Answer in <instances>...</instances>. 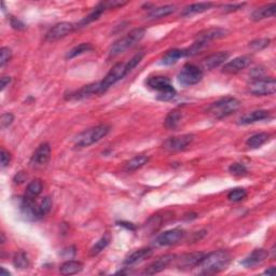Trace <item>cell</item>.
I'll return each mask as SVG.
<instances>
[{
  "mask_svg": "<svg viewBox=\"0 0 276 276\" xmlns=\"http://www.w3.org/2000/svg\"><path fill=\"white\" fill-rule=\"evenodd\" d=\"M93 50V47L90 43H81L79 45H77V47L71 49L69 52L66 54V59H71L76 58V56H79L81 54H83L85 52H90V51Z\"/></svg>",
  "mask_w": 276,
  "mask_h": 276,
  "instance_id": "32",
  "label": "cell"
},
{
  "mask_svg": "<svg viewBox=\"0 0 276 276\" xmlns=\"http://www.w3.org/2000/svg\"><path fill=\"white\" fill-rule=\"evenodd\" d=\"M270 134L265 132H261V133H257L253 136H250L248 139L246 140V146L248 148H252V149H256V148L261 147L262 145H264L270 139Z\"/></svg>",
  "mask_w": 276,
  "mask_h": 276,
  "instance_id": "29",
  "label": "cell"
},
{
  "mask_svg": "<svg viewBox=\"0 0 276 276\" xmlns=\"http://www.w3.org/2000/svg\"><path fill=\"white\" fill-rule=\"evenodd\" d=\"M239 107H241V103L239 100L235 99V97H223L217 101H215L211 106L208 107L207 112L211 115L213 118L217 120H221L227 118L229 116L233 115L234 112H237Z\"/></svg>",
  "mask_w": 276,
  "mask_h": 276,
  "instance_id": "3",
  "label": "cell"
},
{
  "mask_svg": "<svg viewBox=\"0 0 276 276\" xmlns=\"http://www.w3.org/2000/svg\"><path fill=\"white\" fill-rule=\"evenodd\" d=\"M175 10L176 7L173 6V4H166V6L151 8L150 11L146 15V19L149 20V21H156V20H160L168 17V15H171L172 13L175 12Z\"/></svg>",
  "mask_w": 276,
  "mask_h": 276,
  "instance_id": "20",
  "label": "cell"
},
{
  "mask_svg": "<svg viewBox=\"0 0 276 276\" xmlns=\"http://www.w3.org/2000/svg\"><path fill=\"white\" fill-rule=\"evenodd\" d=\"M152 255L151 248H140L135 250L134 253H132L129 257L124 260V265L126 267H131V265H134L139 263L144 260L148 259Z\"/></svg>",
  "mask_w": 276,
  "mask_h": 276,
  "instance_id": "22",
  "label": "cell"
},
{
  "mask_svg": "<svg viewBox=\"0 0 276 276\" xmlns=\"http://www.w3.org/2000/svg\"><path fill=\"white\" fill-rule=\"evenodd\" d=\"M186 52L185 49H172L164 54V56L162 58V64L165 66H171L176 64L178 60L180 59L185 58Z\"/></svg>",
  "mask_w": 276,
  "mask_h": 276,
  "instance_id": "26",
  "label": "cell"
},
{
  "mask_svg": "<svg viewBox=\"0 0 276 276\" xmlns=\"http://www.w3.org/2000/svg\"><path fill=\"white\" fill-rule=\"evenodd\" d=\"M51 158V147L48 142H43L40 145L34 155L30 158V165L35 168L43 167L48 164Z\"/></svg>",
  "mask_w": 276,
  "mask_h": 276,
  "instance_id": "11",
  "label": "cell"
},
{
  "mask_svg": "<svg viewBox=\"0 0 276 276\" xmlns=\"http://www.w3.org/2000/svg\"><path fill=\"white\" fill-rule=\"evenodd\" d=\"M203 70L193 64H187L178 74V82L183 86H192L197 84L203 79Z\"/></svg>",
  "mask_w": 276,
  "mask_h": 276,
  "instance_id": "6",
  "label": "cell"
},
{
  "mask_svg": "<svg viewBox=\"0 0 276 276\" xmlns=\"http://www.w3.org/2000/svg\"><path fill=\"white\" fill-rule=\"evenodd\" d=\"M229 172L232 174L234 176H237V177H243V176H246L248 174V171L246 166L242 163H233V164L230 165L229 167Z\"/></svg>",
  "mask_w": 276,
  "mask_h": 276,
  "instance_id": "36",
  "label": "cell"
},
{
  "mask_svg": "<svg viewBox=\"0 0 276 276\" xmlns=\"http://www.w3.org/2000/svg\"><path fill=\"white\" fill-rule=\"evenodd\" d=\"M76 28L77 27L73 23H69V22L58 23L48 30V33L45 34V40L50 42L56 41V40H59V39L66 37V36L70 35Z\"/></svg>",
  "mask_w": 276,
  "mask_h": 276,
  "instance_id": "10",
  "label": "cell"
},
{
  "mask_svg": "<svg viewBox=\"0 0 276 276\" xmlns=\"http://www.w3.org/2000/svg\"><path fill=\"white\" fill-rule=\"evenodd\" d=\"M1 275L4 276V275H10V272H8V271L4 270V268H1Z\"/></svg>",
  "mask_w": 276,
  "mask_h": 276,
  "instance_id": "47",
  "label": "cell"
},
{
  "mask_svg": "<svg viewBox=\"0 0 276 276\" xmlns=\"http://www.w3.org/2000/svg\"><path fill=\"white\" fill-rule=\"evenodd\" d=\"M149 157L140 155V156H136L131 159L130 161H127L124 165V170L126 172H135L137 170H139L142 166H145L148 162H149Z\"/></svg>",
  "mask_w": 276,
  "mask_h": 276,
  "instance_id": "28",
  "label": "cell"
},
{
  "mask_svg": "<svg viewBox=\"0 0 276 276\" xmlns=\"http://www.w3.org/2000/svg\"><path fill=\"white\" fill-rule=\"evenodd\" d=\"M271 118V112L268 110H255L248 114L242 116L238 119V124L241 125H248L256 123V122L267 120Z\"/></svg>",
  "mask_w": 276,
  "mask_h": 276,
  "instance_id": "19",
  "label": "cell"
},
{
  "mask_svg": "<svg viewBox=\"0 0 276 276\" xmlns=\"http://www.w3.org/2000/svg\"><path fill=\"white\" fill-rule=\"evenodd\" d=\"M274 273H275V268L274 267H271L267 271H264V274H268V275H273Z\"/></svg>",
  "mask_w": 276,
  "mask_h": 276,
  "instance_id": "46",
  "label": "cell"
},
{
  "mask_svg": "<svg viewBox=\"0 0 276 276\" xmlns=\"http://www.w3.org/2000/svg\"><path fill=\"white\" fill-rule=\"evenodd\" d=\"M250 63H252V58H250V56L248 55L238 56V58H235L223 65L222 73L229 75L237 74L239 71H242L246 67H248Z\"/></svg>",
  "mask_w": 276,
  "mask_h": 276,
  "instance_id": "13",
  "label": "cell"
},
{
  "mask_svg": "<svg viewBox=\"0 0 276 276\" xmlns=\"http://www.w3.org/2000/svg\"><path fill=\"white\" fill-rule=\"evenodd\" d=\"M13 265L17 269L25 270L29 267V259L24 252H19L13 257Z\"/></svg>",
  "mask_w": 276,
  "mask_h": 276,
  "instance_id": "31",
  "label": "cell"
},
{
  "mask_svg": "<svg viewBox=\"0 0 276 276\" xmlns=\"http://www.w3.org/2000/svg\"><path fill=\"white\" fill-rule=\"evenodd\" d=\"M110 132V126L107 124H99L94 127H91L83 131L82 133L76 137L75 139V145L78 148H85L90 147L95 142L99 141L103 139L104 137L109 134Z\"/></svg>",
  "mask_w": 276,
  "mask_h": 276,
  "instance_id": "4",
  "label": "cell"
},
{
  "mask_svg": "<svg viewBox=\"0 0 276 276\" xmlns=\"http://www.w3.org/2000/svg\"><path fill=\"white\" fill-rule=\"evenodd\" d=\"M245 6V3H234V4H224L222 7V10L224 12H233L237 11V10L242 9Z\"/></svg>",
  "mask_w": 276,
  "mask_h": 276,
  "instance_id": "42",
  "label": "cell"
},
{
  "mask_svg": "<svg viewBox=\"0 0 276 276\" xmlns=\"http://www.w3.org/2000/svg\"><path fill=\"white\" fill-rule=\"evenodd\" d=\"M26 178H27L26 174H25L24 172H20V173L17 174V175H15L14 181H15V183H22V182L26 180Z\"/></svg>",
  "mask_w": 276,
  "mask_h": 276,
  "instance_id": "44",
  "label": "cell"
},
{
  "mask_svg": "<svg viewBox=\"0 0 276 276\" xmlns=\"http://www.w3.org/2000/svg\"><path fill=\"white\" fill-rule=\"evenodd\" d=\"M276 12V4L275 3H270L265 4L263 7H260L256 9L255 11L250 15V20H253L254 22H259L262 20L273 18Z\"/></svg>",
  "mask_w": 276,
  "mask_h": 276,
  "instance_id": "21",
  "label": "cell"
},
{
  "mask_svg": "<svg viewBox=\"0 0 276 276\" xmlns=\"http://www.w3.org/2000/svg\"><path fill=\"white\" fill-rule=\"evenodd\" d=\"M194 140V135L193 134H185L180 136H175V137H170L166 139L163 144V148L165 150L170 152H177L185 150L192 144Z\"/></svg>",
  "mask_w": 276,
  "mask_h": 276,
  "instance_id": "9",
  "label": "cell"
},
{
  "mask_svg": "<svg viewBox=\"0 0 276 276\" xmlns=\"http://www.w3.org/2000/svg\"><path fill=\"white\" fill-rule=\"evenodd\" d=\"M129 74L126 69V63H118L110 69L105 78L99 81V94L105 93V92L110 89L112 85H115L118 81L123 79L124 77Z\"/></svg>",
  "mask_w": 276,
  "mask_h": 276,
  "instance_id": "5",
  "label": "cell"
},
{
  "mask_svg": "<svg viewBox=\"0 0 276 276\" xmlns=\"http://www.w3.org/2000/svg\"><path fill=\"white\" fill-rule=\"evenodd\" d=\"M248 90L255 96L273 95L276 91V81L274 78H257L250 82Z\"/></svg>",
  "mask_w": 276,
  "mask_h": 276,
  "instance_id": "7",
  "label": "cell"
},
{
  "mask_svg": "<svg viewBox=\"0 0 276 276\" xmlns=\"http://www.w3.org/2000/svg\"><path fill=\"white\" fill-rule=\"evenodd\" d=\"M11 77H2L1 80H0V86H1V91H3L6 89V86H8L10 83H11Z\"/></svg>",
  "mask_w": 276,
  "mask_h": 276,
  "instance_id": "45",
  "label": "cell"
},
{
  "mask_svg": "<svg viewBox=\"0 0 276 276\" xmlns=\"http://www.w3.org/2000/svg\"><path fill=\"white\" fill-rule=\"evenodd\" d=\"M83 263L77 260H68L59 267V273L62 275H74L82 271Z\"/></svg>",
  "mask_w": 276,
  "mask_h": 276,
  "instance_id": "27",
  "label": "cell"
},
{
  "mask_svg": "<svg viewBox=\"0 0 276 276\" xmlns=\"http://www.w3.org/2000/svg\"><path fill=\"white\" fill-rule=\"evenodd\" d=\"M148 88L151 90H155L157 92H160L161 90L165 89L166 86L171 85V80L164 76H153L149 77L147 80Z\"/></svg>",
  "mask_w": 276,
  "mask_h": 276,
  "instance_id": "25",
  "label": "cell"
},
{
  "mask_svg": "<svg viewBox=\"0 0 276 276\" xmlns=\"http://www.w3.org/2000/svg\"><path fill=\"white\" fill-rule=\"evenodd\" d=\"M42 189H43V185L41 180L35 179L33 181H30L26 188V191H25L23 198H25V200L27 201H36V198L41 194Z\"/></svg>",
  "mask_w": 276,
  "mask_h": 276,
  "instance_id": "24",
  "label": "cell"
},
{
  "mask_svg": "<svg viewBox=\"0 0 276 276\" xmlns=\"http://www.w3.org/2000/svg\"><path fill=\"white\" fill-rule=\"evenodd\" d=\"M246 197H247V191L243 188L232 189V190L228 193L229 201L234 202V203H237V202H241L245 200Z\"/></svg>",
  "mask_w": 276,
  "mask_h": 276,
  "instance_id": "35",
  "label": "cell"
},
{
  "mask_svg": "<svg viewBox=\"0 0 276 276\" xmlns=\"http://www.w3.org/2000/svg\"><path fill=\"white\" fill-rule=\"evenodd\" d=\"M10 22H11V26L14 28V29H18V30H22L25 28V25L20 21V20L18 19H15V18H11V20H10Z\"/></svg>",
  "mask_w": 276,
  "mask_h": 276,
  "instance_id": "43",
  "label": "cell"
},
{
  "mask_svg": "<svg viewBox=\"0 0 276 276\" xmlns=\"http://www.w3.org/2000/svg\"><path fill=\"white\" fill-rule=\"evenodd\" d=\"M0 157H1V167L2 168L7 167L9 165V163L11 162V155H10V152L1 148V156Z\"/></svg>",
  "mask_w": 276,
  "mask_h": 276,
  "instance_id": "41",
  "label": "cell"
},
{
  "mask_svg": "<svg viewBox=\"0 0 276 276\" xmlns=\"http://www.w3.org/2000/svg\"><path fill=\"white\" fill-rule=\"evenodd\" d=\"M270 42H271V40L268 39V38L256 39V40H254V41H252V42L249 43V48H252V49H254L256 51L262 50V49H265L267 47H269Z\"/></svg>",
  "mask_w": 276,
  "mask_h": 276,
  "instance_id": "38",
  "label": "cell"
},
{
  "mask_svg": "<svg viewBox=\"0 0 276 276\" xmlns=\"http://www.w3.org/2000/svg\"><path fill=\"white\" fill-rule=\"evenodd\" d=\"M228 34L229 32L224 28H220V27L208 28V29L203 30V32H201L200 34H197L196 41L208 44L209 42L213 41V40L221 39L223 37H226Z\"/></svg>",
  "mask_w": 276,
  "mask_h": 276,
  "instance_id": "16",
  "label": "cell"
},
{
  "mask_svg": "<svg viewBox=\"0 0 276 276\" xmlns=\"http://www.w3.org/2000/svg\"><path fill=\"white\" fill-rule=\"evenodd\" d=\"M12 59V52L11 50L7 47H3L0 50V67H4L6 64H8Z\"/></svg>",
  "mask_w": 276,
  "mask_h": 276,
  "instance_id": "37",
  "label": "cell"
},
{
  "mask_svg": "<svg viewBox=\"0 0 276 276\" xmlns=\"http://www.w3.org/2000/svg\"><path fill=\"white\" fill-rule=\"evenodd\" d=\"M94 94H99V82L84 85L79 90L69 92V93L65 95V99L66 100H81V99H88V97L94 95Z\"/></svg>",
  "mask_w": 276,
  "mask_h": 276,
  "instance_id": "12",
  "label": "cell"
},
{
  "mask_svg": "<svg viewBox=\"0 0 276 276\" xmlns=\"http://www.w3.org/2000/svg\"><path fill=\"white\" fill-rule=\"evenodd\" d=\"M146 35L145 28H134L132 29L129 34H126L124 37L118 39L117 41L112 43L109 49L110 58H116V56L124 53L125 51L133 48L136 43L144 38Z\"/></svg>",
  "mask_w": 276,
  "mask_h": 276,
  "instance_id": "2",
  "label": "cell"
},
{
  "mask_svg": "<svg viewBox=\"0 0 276 276\" xmlns=\"http://www.w3.org/2000/svg\"><path fill=\"white\" fill-rule=\"evenodd\" d=\"M231 262V255L227 250H217L204 256L202 261L197 264V273L211 275L220 273L228 268Z\"/></svg>",
  "mask_w": 276,
  "mask_h": 276,
  "instance_id": "1",
  "label": "cell"
},
{
  "mask_svg": "<svg viewBox=\"0 0 276 276\" xmlns=\"http://www.w3.org/2000/svg\"><path fill=\"white\" fill-rule=\"evenodd\" d=\"M206 254L204 253H192V254H186L180 256L179 258L175 260L177 261V268L180 270H188L192 268H197V264L202 261L204 256Z\"/></svg>",
  "mask_w": 276,
  "mask_h": 276,
  "instance_id": "14",
  "label": "cell"
},
{
  "mask_svg": "<svg viewBox=\"0 0 276 276\" xmlns=\"http://www.w3.org/2000/svg\"><path fill=\"white\" fill-rule=\"evenodd\" d=\"M109 242H110L109 235L108 234L104 235V237L99 238V241L95 243L94 246L91 248V256H93V257H94V256H97L99 254H100L107 246H108Z\"/></svg>",
  "mask_w": 276,
  "mask_h": 276,
  "instance_id": "33",
  "label": "cell"
},
{
  "mask_svg": "<svg viewBox=\"0 0 276 276\" xmlns=\"http://www.w3.org/2000/svg\"><path fill=\"white\" fill-rule=\"evenodd\" d=\"M176 95H177V92L175 88H174V86L171 84V85L166 86L165 89L158 92L157 99L162 101H168V100H172L173 99H175Z\"/></svg>",
  "mask_w": 276,
  "mask_h": 276,
  "instance_id": "34",
  "label": "cell"
},
{
  "mask_svg": "<svg viewBox=\"0 0 276 276\" xmlns=\"http://www.w3.org/2000/svg\"><path fill=\"white\" fill-rule=\"evenodd\" d=\"M229 56L230 54L228 52H224V51H221V52L218 53H214L212 55L207 56V58L203 60L202 67L203 69L206 70H213L226 62V60L229 59Z\"/></svg>",
  "mask_w": 276,
  "mask_h": 276,
  "instance_id": "17",
  "label": "cell"
},
{
  "mask_svg": "<svg viewBox=\"0 0 276 276\" xmlns=\"http://www.w3.org/2000/svg\"><path fill=\"white\" fill-rule=\"evenodd\" d=\"M14 121V116L11 114V112H6V114H3L0 118V125H1V129L4 130L9 127L13 123Z\"/></svg>",
  "mask_w": 276,
  "mask_h": 276,
  "instance_id": "40",
  "label": "cell"
},
{
  "mask_svg": "<svg viewBox=\"0 0 276 276\" xmlns=\"http://www.w3.org/2000/svg\"><path fill=\"white\" fill-rule=\"evenodd\" d=\"M269 250H265L263 248L255 249L252 254L248 255L247 257L243 260L242 264L246 268L256 267V265L262 263L264 260L269 257Z\"/></svg>",
  "mask_w": 276,
  "mask_h": 276,
  "instance_id": "18",
  "label": "cell"
},
{
  "mask_svg": "<svg viewBox=\"0 0 276 276\" xmlns=\"http://www.w3.org/2000/svg\"><path fill=\"white\" fill-rule=\"evenodd\" d=\"M176 256L175 255H165L162 256V257L158 258L156 261H153L149 267L146 268V270L142 272V274H147V275H153V274H158L164 271L168 265H170L174 260H175Z\"/></svg>",
  "mask_w": 276,
  "mask_h": 276,
  "instance_id": "15",
  "label": "cell"
},
{
  "mask_svg": "<svg viewBox=\"0 0 276 276\" xmlns=\"http://www.w3.org/2000/svg\"><path fill=\"white\" fill-rule=\"evenodd\" d=\"M214 7L213 2H198V3H192L190 6H187L185 9L182 10L181 17L187 18L191 17L193 14H198L206 12L208 10H211Z\"/></svg>",
  "mask_w": 276,
  "mask_h": 276,
  "instance_id": "23",
  "label": "cell"
},
{
  "mask_svg": "<svg viewBox=\"0 0 276 276\" xmlns=\"http://www.w3.org/2000/svg\"><path fill=\"white\" fill-rule=\"evenodd\" d=\"M142 58H144V52H139L135 54L133 58L129 60V62L126 63V69H127V73H131V71L134 69L136 66L141 62Z\"/></svg>",
  "mask_w": 276,
  "mask_h": 276,
  "instance_id": "39",
  "label": "cell"
},
{
  "mask_svg": "<svg viewBox=\"0 0 276 276\" xmlns=\"http://www.w3.org/2000/svg\"><path fill=\"white\" fill-rule=\"evenodd\" d=\"M186 232L181 229H172L167 230V231L158 235L155 239V245L158 247H165V246H172L179 243L181 239L185 237Z\"/></svg>",
  "mask_w": 276,
  "mask_h": 276,
  "instance_id": "8",
  "label": "cell"
},
{
  "mask_svg": "<svg viewBox=\"0 0 276 276\" xmlns=\"http://www.w3.org/2000/svg\"><path fill=\"white\" fill-rule=\"evenodd\" d=\"M182 119V114L178 110H173L168 114L165 118L164 121V126L167 130H176L180 124V121Z\"/></svg>",
  "mask_w": 276,
  "mask_h": 276,
  "instance_id": "30",
  "label": "cell"
}]
</instances>
